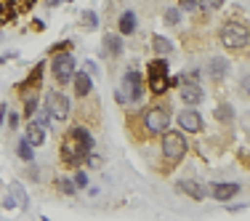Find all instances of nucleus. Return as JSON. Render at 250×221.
Segmentation results:
<instances>
[{"label":"nucleus","mask_w":250,"mask_h":221,"mask_svg":"<svg viewBox=\"0 0 250 221\" xmlns=\"http://www.w3.org/2000/svg\"><path fill=\"white\" fill-rule=\"evenodd\" d=\"M197 5H200V8H205V11H216V8H221V5H224V0H197Z\"/></svg>","instance_id":"nucleus-20"},{"label":"nucleus","mask_w":250,"mask_h":221,"mask_svg":"<svg viewBox=\"0 0 250 221\" xmlns=\"http://www.w3.org/2000/svg\"><path fill=\"white\" fill-rule=\"evenodd\" d=\"M27 141L32 147H40L45 141V131H43V125H38V123H29L27 125Z\"/></svg>","instance_id":"nucleus-10"},{"label":"nucleus","mask_w":250,"mask_h":221,"mask_svg":"<svg viewBox=\"0 0 250 221\" xmlns=\"http://www.w3.org/2000/svg\"><path fill=\"white\" fill-rule=\"evenodd\" d=\"M202 99H205L202 86H197V83H189V80L181 86V101H187V104H200Z\"/></svg>","instance_id":"nucleus-8"},{"label":"nucleus","mask_w":250,"mask_h":221,"mask_svg":"<svg viewBox=\"0 0 250 221\" xmlns=\"http://www.w3.org/2000/svg\"><path fill=\"white\" fill-rule=\"evenodd\" d=\"M178 123H181V128L189 131V133H197V131H202V117L194 110H184L181 115H178Z\"/></svg>","instance_id":"nucleus-7"},{"label":"nucleus","mask_w":250,"mask_h":221,"mask_svg":"<svg viewBox=\"0 0 250 221\" xmlns=\"http://www.w3.org/2000/svg\"><path fill=\"white\" fill-rule=\"evenodd\" d=\"M168 125H170L168 110H149L146 112V128H149L152 133H165Z\"/></svg>","instance_id":"nucleus-6"},{"label":"nucleus","mask_w":250,"mask_h":221,"mask_svg":"<svg viewBox=\"0 0 250 221\" xmlns=\"http://www.w3.org/2000/svg\"><path fill=\"white\" fill-rule=\"evenodd\" d=\"M240 192V184H213V197L216 200H229Z\"/></svg>","instance_id":"nucleus-9"},{"label":"nucleus","mask_w":250,"mask_h":221,"mask_svg":"<svg viewBox=\"0 0 250 221\" xmlns=\"http://www.w3.org/2000/svg\"><path fill=\"white\" fill-rule=\"evenodd\" d=\"M115 99H117V104H130V101L141 99V75L133 72V69L125 72V77L115 91Z\"/></svg>","instance_id":"nucleus-1"},{"label":"nucleus","mask_w":250,"mask_h":221,"mask_svg":"<svg viewBox=\"0 0 250 221\" xmlns=\"http://www.w3.org/2000/svg\"><path fill=\"white\" fill-rule=\"evenodd\" d=\"M45 115L53 117V120H67L69 115V99L64 93H48L45 96Z\"/></svg>","instance_id":"nucleus-3"},{"label":"nucleus","mask_w":250,"mask_h":221,"mask_svg":"<svg viewBox=\"0 0 250 221\" xmlns=\"http://www.w3.org/2000/svg\"><path fill=\"white\" fill-rule=\"evenodd\" d=\"M75 181H77V184H75V189H85V187H88V176H85L83 171H77V173H75Z\"/></svg>","instance_id":"nucleus-22"},{"label":"nucleus","mask_w":250,"mask_h":221,"mask_svg":"<svg viewBox=\"0 0 250 221\" xmlns=\"http://www.w3.org/2000/svg\"><path fill=\"white\" fill-rule=\"evenodd\" d=\"M216 117H218L221 123H229L231 117H234V112H231V107H229V104H221V107L216 110Z\"/></svg>","instance_id":"nucleus-19"},{"label":"nucleus","mask_w":250,"mask_h":221,"mask_svg":"<svg viewBox=\"0 0 250 221\" xmlns=\"http://www.w3.org/2000/svg\"><path fill=\"white\" fill-rule=\"evenodd\" d=\"M152 72H154V83H152L154 91H163V88H165V80H163V77H165V72H168L165 62H154V64H152Z\"/></svg>","instance_id":"nucleus-13"},{"label":"nucleus","mask_w":250,"mask_h":221,"mask_svg":"<svg viewBox=\"0 0 250 221\" xmlns=\"http://www.w3.org/2000/svg\"><path fill=\"white\" fill-rule=\"evenodd\" d=\"M226 72H229V64H226L221 56L210 59V77H216V80H221V77H224Z\"/></svg>","instance_id":"nucleus-14"},{"label":"nucleus","mask_w":250,"mask_h":221,"mask_svg":"<svg viewBox=\"0 0 250 221\" xmlns=\"http://www.w3.org/2000/svg\"><path fill=\"white\" fill-rule=\"evenodd\" d=\"M178 184H181V189H184V192H189L194 200H202V197H205V189L197 187V181H192V178H187V181H178Z\"/></svg>","instance_id":"nucleus-15"},{"label":"nucleus","mask_w":250,"mask_h":221,"mask_svg":"<svg viewBox=\"0 0 250 221\" xmlns=\"http://www.w3.org/2000/svg\"><path fill=\"white\" fill-rule=\"evenodd\" d=\"M19 157H21V160H32V144H29L27 139L19 144Z\"/></svg>","instance_id":"nucleus-21"},{"label":"nucleus","mask_w":250,"mask_h":221,"mask_svg":"<svg viewBox=\"0 0 250 221\" xmlns=\"http://www.w3.org/2000/svg\"><path fill=\"white\" fill-rule=\"evenodd\" d=\"M152 48L160 53V56H168V53H173V43H170L168 38H163V35H154L152 38Z\"/></svg>","instance_id":"nucleus-12"},{"label":"nucleus","mask_w":250,"mask_h":221,"mask_svg":"<svg viewBox=\"0 0 250 221\" xmlns=\"http://www.w3.org/2000/svg\"><path fill=\"white\" fill-rule=\"evenodd\" d=\"M85 72H88V75H96V77H99V67H96V62H85Z\"/></svg>","instance_id":"nucleus-27"},{"label":"nucleus","mask_w":250,"mask_h":221,"mask_svg":"<svg viewBox=\"0 0 250 221\" xmlns=\"http://www.w3.org/2000/svg\"><path fill=\"white\" fill-rule=\"evenodd\" d=\"M104 48L117 56V53H123V40L117 35H104Z\"/></svg>","instance_id":"nucleus-17"},{"label":"nucleus","mask_w":250,"mask_h":221,"mask_svg":"<svg viewBox=\"0 0 250 221\" xmlns=\"http://www.w3.org/2000/svg\"><path fill=\"white\" fill-rule=\"evenodd\" d=\"M75 75V56L72 53H59L53 56V77L59 83H69Z\"/></svg>","instance_id":"nucleus-4"},{"label":"nucleus","mask_w":250,"mask_h":221,"mask_svg":"<svg viewBox=\"0 0 250 221\" xmlns=\"http://www.w3.org/2000/svg\"><path fill=\"white\" fill-rule=\"evenodd\" d=\"M178 19H181V16H178V8L165 11V22H168V24H178Z\"/></svg>","instance_id":"nucleus-23"},{"label":"nucleus","mask_w":250,"mask_h":221,"mask_svg":"<svg viewBox=\"0 0 250 221\" xmlns=\"http://www.w3.org/2000/svg\"><path fill=\"white\" fill-rule=\"evenodd\" d=\"M38 125H48V115H38V120H35Z\"/></svg>","instance_id":"nucleus-28"},{"label":"nucleus","mask_w":250,"mask_h":221,"mask_svg":"<svg viewBox=\"0 0 250 221\" xmlns=\"http://www.w3.org/2000/svg\"><path fill=\"white\" fill-rule=\"evenodd\" d=\"M96 14H93V11H85V14H83V24L85 27H96Z\"/></svg>","instance_id":"nucleus-24"},{"label":"nucleus","mask_w":250,"mask_h":221,"mask_svg":"<svg viewBox=\"0 0 250 221\" xmlns=\"http://www.w3.org/2000/svg\"><path fill=\"white\" fill-rule=\"evenodd\" d=\"M3 205H5V208H14V205H16V202H14V197H5V200H3Z\"/></svg>","instance_id":"nucleus-29"},{"label":"nucleus","mask_w":250,"mask_h":221,"mask_svg":"<svg viewBox=\"0 0 250 221\" xmlns=\"http://www.w3.org/2000/svg\"><path fill=\"white\" fill-rule=\"evenodd\" d=\"M221 43L226 48H245L248 45V27L242 24H224L221 27Z\"/></svg>","instance_id":"nucleus-2"},{"label":"nucleus","mask_w":250,"mask_h":221,"mask_svg":"<svg viewBox=\"0 0 250 221\" xmlns=\"http://www.w3.org/2000/svg\"><path fill=\"white\" fill-rule=\"evenodd\" d=\"M194 8H200L197 0H181V11H194Z\"/></svg>","instance_id":"nucleus-26"},{"label":"nucleus","mask_w":250,"mask_h":221,"mask_svg":"<svg viewBox=\"0 0 250 221\" xmlns=\"http://www.w3.org/2000/svg\"><path fill=\"white\" fill-rule=\"evenodd\" d=\"M11 192H14L16 197H19V205H21V208H27V205H29L27 192H24V187H21V184H16V181H14V184H11Z\"/></svg>","instance_id":"nucleus-18"},{"label":"nucleus","mask_w":250,"mask_h":221,"mask_svg":"<svg viewBox=\"0 0 250 221\" xmlns=\"http://www.w3.org/2000/svg\"><path fill=\"white\" fill-rule=\"evenodd\" d=\"M163 155L168 160H181L187 155V139L181 133H165L163 139Z\"/></svg>","instance_id":"nucleus-5"},{"label":"nucleus","mask_w":250,"mask_h":221,"mask_svg":"<svg viewBox=\"0 0 250 221\" xmlns=\"http://www.w3.org/2000/svg\"><path fill=\"white\" fill-rule=\"evenodd\" d=\"M72 77H75V93L77 96H88V93H91V75L80 72V75H72Z\"/></svg>","instance_id":"nucleus-11"},{"label":"nucleus","mask_w":250,"mask_h":221,"mask_svg":"<svg viewBox=\"0 0 250 221\" xmlns=\"http://www.w3.org/2000/svg\"><path fill=\"white\" fill-rule=\"evenodd\" d=\"M59 189H62V192H67V195H75V187H72V181H69V178H62V181H59Z\"/></svg>","instance_id":"nucleus-25"},{"label":"nucleus","mask_w":250,"mask_h":221,"mask_svg":"<svg viewBox=\"0 0 250 221\" xmlns=\"http://www.w3.org/2000/svg\"><path fill=\"white\" fill-rule=\"evenodd\" d=\"M133 29H136V14H133V11H125L123 19H120V32L123 35H130Z\"/></svg>","instance_id":"nucleus-16"}]
</instances>
